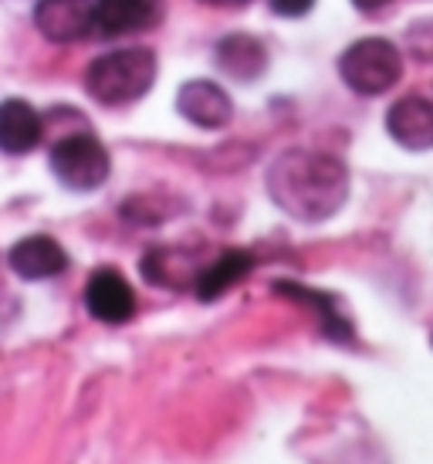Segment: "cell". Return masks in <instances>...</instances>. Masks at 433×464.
<instances>
[{
  "mask_svg": "<svg viewBox=\"0 0 433 464\" xmlns=\"http://www.w3.org/2000/svg\"><path fill=\"white\" fill-rule=\"evenodd\" d=\"M44 122H41L34 105L21 102V99H7L0 109V146L7 156L31 153L41 142Z\"/></svg>",
  "mask_w": 433,
  "mask_h": 464,
  "instance_id": "obj_14",
  "label": "cell"
},
{
  "mask_svg": "<svg viewBox=\"0 0 433 464\" xmlns=\"http://www.w3.org/2000/svg\"><path fill=\"white\" fill-rule=\"evenodd\" d=\"M268 197L292 220L322 224L349 200V169L319 150H284L268 169Z\"/></svg>",
  "mask_w": 433,
  "mask_h": 464,
  "instance_id": "obj_1",
  "label": "cell"
},
{
  "mask_svg": "<svg viewBox=\"0 0 433 464\" xmlns=\"http://www.w3.org/2000/svg\"><path fill=\"white\" fill-rule=\"evenodd\" d=\"M359 11H380V7H386V4H393V0H352Z\"/></svg>",
  "mask_w": 433,
  "mask_h": 464,
  "instance_id": "obj_18",
  "label": "cell"
},
{
  "mask_svg": "<svg viewBox=\"0 0 433 464\" xmlns=\"http://www.w3.org/2000/svg\"><path fill=\"white\" fill-rule=\"evenodd\" d=\"M52 173L68 190L91 194L109 180L112 160H109V150L91 132H72L52 146Z\"/></svg>",
  "mask_w": 433,
  "mask_h": 464,
  "instance_id": "obj_4",
  "label": "cell"
},
{
  "mask_svg": "<svg viewBox=\"0 0 433 464\" xmlns=\"http://www.w3.org/2000/svg\"><path fill=\"white\" fill-rule=\"evenodd\" d=\"M204 4H214V7H244L251 0H204Z\"/></svg>",
  "mask_w": 433,
  "mask_h": 464,
  "instance_id": "obj_19",
  "label": "cell"
},
{
  "mask_svg": "<svg viewBox=\"0 0 433 464\" xmlns=\"http://www.w3.org/2000/svg\"><path fill=\"white\" fill-rule=\"evenodd\" d=\"M251 268H255V255H251V251H241V247H230V251L216 255V258L200 271V278L193 285V295L200 298V302H216V298L227 295L241 278H247Z\"/></svg>",
  "mask_w": 433,
  "mask_h": 464,
  "instance_id": "obj_13",
  "label": "cell"
},
{
  "mask_svg": "<svg viewBox=\"0 0 433 464\" xmlns=\"http://www.w3.org/2000/svg\"><path fill=\"white\" fill-rule=\"evenodd\" d=\"M85 309L105 325H122L136 315V292L122 271L95 268L85 285Z\"/></svg>",
  "mask_w": 433,
  "mask_h": 464,
  "instance_id": "obj_6",
  "label": "cell"
},
{
  "mask_svg": "<svg viewBox=\"0 0 433 464\" xmlns=\"http://www.w3.org/2000/svg\"><path fill=\"white\" fill-rule=\"evenodd\" d=\"M407 52L423 62V65H433V17H423L407 31Z\"/></svg>",
  "mask_w": 433,
  "mask_h": 464,
  "instance_id": "obj_16",
  "label": "cell"
},
{
  "mask_svg": "<svg viewBox=\"0 0 433 464\" xmlns=\"http://www.w3.org/2000/svg\"><path fill=\"white\" fill-rule=\"evenodd\" d=\"M339 75L359 95H382L403 75V54L393 41L362 38L349 44L339 58Z\"/></svg>",
  "mask_w": 433,
  "mask_h": 464,
  "instance_id": "obj_3",
  "label": "cell"
},
{
  "mask_svg": "<svg viewBox=\"0 0 433 464\" xmlns=\"http://www.w3.org/2000/svg\"><path fill=\"white\" fill-rule=\"evenodd\" d=\"M163 0H99L95 11V31L105 38L140 34L163 21Z\"/></svg>",
  "mask_w": 433,
  "mask_h": 464,
  "instance_id": "obj_10",
  "label": "cell"
},
{
  "mask_svg": "<svg viewBox=\"0 0 433 464\" xmlns=\"http://www.w3.org/2000/svg\"><path fill=\"white\" fill-rule=\"evenodd\" d=\"M386 132L403 150L423 153L433 150V99L427 95H403L386 112Z\"/></svg>",
  "mask_w": 433,
  "mask_h": 464,
  "instance_id": "obj_7",
  "label": "cell"
},
{
  "mask_svg": "<svg viewBox=\"0 0 433 464\" xmlns=\"http://www.w3.org/2000/svg\"><path fill=\"white\" fill-rule=\"evenodd\" d=\"M7 265L24 282H44L68 268V251L48 234H31L7 251Z\"/></svg>",
  "mask_w": 433,
  "mask_h": 464,
  "instance_id": "obj_9",
  "label": "cell"
},
{
  "mask_svg": "<svg viewBox=\"0 0 433 464\" xmlns=\"http://www.w3.org/2000/svg\"><path fill=\"white\" fill-rule=\"evenodd\" d=\"M156 82V54L149 48H119L95 58L85 72V92L102 105L140 102Z\"/></svg>",
  "mask_w": 433,
  "mask_h": 464,
  "instance_id": "obj_2",
  "label": "cell"
},
{
  "mask_svg": "<svg viewBox=\"0 0 433 464\" xmlns=\"http://www.w3.org/2000/svg\"><path fill=\"white\" fill-rule=\"evenodd\" d=\"M214 62L234 82H257V78L265 75V68H268V52L251 34H227L216 44Z\"/></svg>",
  "mask_w": 433,
  "mask_h": 464,
  "instance_id": "obj_12",
  "label": "cell"
},
{
  "mask_svg": "<svg viewBox=\"0 0 433 464\" xmlns=\"http://www.w3.org/2000/svg\"><path fill=\"white\" fill-rule=\"evenodd\" d=\"M95 11L99 0H38L34 27L54 44H72L95 31Z\"/></svg>",
  "mask_w": 433,
  "mask_h": 464,
  "instance_id": "obj_5",
  "label": "cell"
},
{
  "mask_svg": "<svg viewBox=\"0 0 433 464\" xmlns=\"http://www.w3.org/2000/svg\"><path fill=\"white\" fill-rule=\"evenodd\" d=\"M177 109L179 116L193 126H200V130H224L234 116L230 95L216 82H207V78H193L187 85H179Z\"/></svg>",
  "mask_w": 433,
  "mask_h": 464,
  "instance_id": "obj_8",
  "label": "cell"
},
{
  "mask_svg": "<svg viewBox=\"0 0 433 464\" xmlns=\"http://www.w3.org/2000/svg\"><path fill=\"white\" fill-rule=\"evenodd\" d=\"M271 11L281 14V17H305L312 7H315V0H268Z\"/></svg>",
  "mask_w": 433,
  "mask_h": 464,
  "instance_id": "obj_17",
  "label": "cell"
},
{
  "mask_svg": "<svg viewBox=\"0 0 433 464\" xmlns=\"http://www.w3.org/2000/svg\"><path fill=\"white\" fill-rule=\"evenodd\" d=\"M142 278L149 285H159V288H177V292H187L197 285L200 271L207 265H197L190 251L183 247H149L142 255Z\"/></svg>",
  "mask_w": 433,
  "mask_h": 464,
  "instance_id": "obj_11",
  "label": "cell"
},
{
  "mask_svg": "<svg viewBox=\"0 0 433 464\" xmlns=\"http://www.w3.org/2000/svg\"><path fill=\"white\" fill-rule=\"evenodd\" d=\"M278 292L294 298V302H302V305H312L322 323V333L329 335V339H335V343H349V339H352V325H349V319H345L342 312H335V298L332 295L312 292V288L294 285V282H278Z\"/></svg>",
  "mask_w": 433,
  "mask_h": 464,
  "instance_id": "obj_15",
  "label": "cell"
}]
</instances>
